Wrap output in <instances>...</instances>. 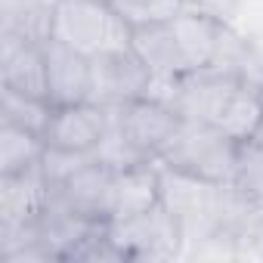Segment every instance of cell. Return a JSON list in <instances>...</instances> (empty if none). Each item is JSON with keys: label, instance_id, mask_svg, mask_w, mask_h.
<instances>
[{"label": "cell", "instance_id": "6da1fadb", "mask_svg": "<svg viewBox=\"0 0 263 263\" xmlns=\"http://www.w3.org/2000/svg\"><path fill=\"white\" fill-rule=\"evenodd\" d=\"M174 108L189 121L223 130L245 146L263 127V87L229 71H192L180 78Z\"/></svg>", "mask_w": 263, "mask_h": 263}, {"label": "cell", "instance_id": "7a4b0ae2", "mask_svg": "<svg viewBox=\"0 0 263 263\" xmlns=\"http://www.w3.org/2000/svg\"><path fill=\"white\" fill-rule=\"evenodd\" d=\"M50 37L87 59L134 50V28L108 7V0H53Z\"/></svg>", "mask_w": 263, "mask_h": 263}, {"label": "cell", "instance_id": "3957f363", "mask_svg": "<svg viewBox=\"0 0 263 263\" xmlns=\"http://www.w3.org/2000/svg\"><path fill=\"white\" fill-rule=\"evenodd\" d=\"M158 164L195 177L201 183L229 186L241 171V143H235L232 137H226L223 130L211 124L183 118L174 140L158 155Z\"/></svg>", "mask_w": 263, "mask_h": 263}, {"label": "cell", "instance_id": "277c9868", "mask_svg": "<svg viewBox=\"0 0 263 263\" xmlns=\"http://www.w3.org/2000/svg\"><path fill=\"white\" fill-rule=\"evenodd\" d=\"M108 235L121 248L124 260H158L177 251L183 238V226L174 217V211L164 201H158L146 214L108 223Z\"/></svg>", "mask_w": 263, "mask_h": 263}, {"label": "cell", "instance_id": "5b68a950", "mask_svg": "<svg viewBox=\"0 0 263 263\" xmlns=\"http://www.w3.org/2000/svg\"><path fill=\"white\" fill-rule=\"evenodd\" d=\"M108 111L115 115L121 134L130 140V146H134L143 158H149V161H158V155L167 149V143L174 140V134L183 124V115L174 105L149 99V96H140L134 102L115 105Z\"/></svg>", "mask_w": 263, "mask_h": 263}, {"label": "cell", "instance_id": "8992f818", "mask_svg": "<svg viewBox=\"0 0 263 263\" xmlns=\"http://www.w3.org/2000/svg\"><path fill=\"white\" fill-rule=\"evenodd\" d=\"M93 65V93L90 102L102 105V108H115L124 102H134L140 96H146L152 71L146 68V62L134 53H111V56H96L90 59Z\"/></svg>", "mask_w": 263, "mask_h": 263}, {"label": "cell", "instance_id": "52a82bcc", "mask_svg": "<svg viewBox=\"0 0 263 263\" xmlns=\"http://www.w3.org/2000/svg\"><path fill=\"white\" fill-rule=\"evenodd\" d=\"M44 65H47V99L53 105L90 102L93 93V65L84 53L68 44L47 37L44 41Z\"/></svg>", "mask_w": 263, "mask_h": 263}, {"label": "cell", "instance_id": "ba28073f", "mask_svg": "<svg viewBox=\"0 0 263 263\" xmlns=\"http://www.w3.org/2000/svg\"><path fill=\"white\" fill-rule=\"evenodd\" d=\"M111 189H115V171L105 167L102 161H90L81 171H74L68 180L53 186V198L65 204L71 214L108 223L111 217Z\"/></svg>", "mask_w": 263, "mask_h": 263}, {"label": "cell", "instance_id": "9c48e42d", "mask_svg": "<svg viewBox=\"0 0 263 263\" xmlns=\"http://www.w3.org/2000/svg\"><path fill=\"white\" fill-rule=\"evenodd\" d=\"M108 127V111L96 102H74V105H53L44 140L53 149L68 152H93Z\"/></svg>", "mask_w": 263, "mask_h": 263}, {"label": "cell", "instance_id": "30bf717a", "mask_svg": "<svg viewBox=\"0 0 263 263\" xmlns=\"http://www.w3.org/2000/svg\"><path fill=\"white\" fill-rule=\"evenodd\" d=\"M0 87L19 90L25 96L47 99L44 41H31L25 34L4 31V53H0Z\"/></svg>", "mask_w": 263, "mask_h": 263}, {"label": "cell", "instance_id": "8fae6325", "mask_svg": "<svg viewBox=\"0 0 263 263\" xmlns=\"http://www.w3.org/2000/svg\"><path fill=\"white\" fill-rule=\"evenodd\" d=\"M155 161H143L134 167L115 171V189H111V217L108 223L130 220L137 214H146L161 201V171L152 167Z\"/></svg>", "mask_w": 263, "mask_h": 263}, {"label": "cell", "instance_id": "7c38bea8", "mask_svg": "<svg viewBox=\"0 0 263 263\" xmlns=\"http://www.w3.org/2000/svg\"><path fill=\"white\" fill-rule=\"evenodd\" d=\"M171 28H174V37L180 44V53L186 59L189 74L211 68L226 22H220V19L208 16V13H198V10H189L186 7L177 19H171Z\"/></svg>", "mask_w": 263, "mask_h": 263}, {"label": "cell", "instance_id": "4fadbf2b", "mask_svg": "<svg viewBox=\"0 0 263 263\" xmlns=\"http://www.w3.org/2000/svg\"><path fill=\"white\" fill-rule=\"evenodd\" d=\"M134 53L158 78H183V74H189L186 59L180 53V44L174 37L171 22L149 25V28H137L134 31Z\"/></svg>", "mask_w": 263, "mask_h": 263}, {"label": "cell", "instance_id": "5bb4252c", "mask_svg": "<svg viewBox=\"0 0 263 263\" xmlns=\"http://www.w3.org/2000/svg\"><path fill=\"white\" fill-rule=\"evenodd\" d=\"M44 149H47V140L41 134L0 121V177L25 174L37 167L44 158Z\"/></svg>", "mask_w": 263, "mask_h": 263}, {"label": "cell", "instance_id": "9a60e30c", "mask_svg": "<svg viewBox=\"0 0 263 263\" xmlns=\"http://www.w3.org/2000/svg\"><path fill=\"white\" fill-rule=\"evenodd\" d=\"M53 115V102L41 99V96H25L19 90L0 87V121L7 124H19L25 130H34V134L44 137V130L50 124Z\"/></svg>", "mask_w": 263, "mask_h": 263}, {"label": "cell", "instance_id": "2e32d148", "mask_svg": "<svg viewBox=\"0 0 263 263\" xmlns=\"http://www.w3.org/2000/svg\"><path fill=\"white\" fill-rule=\"evenodd\" d=\"M108 7L137 31L177 19L186 10V0H108Z\"/></svg>", "mask_w": 263, "mask_h": 263}]
</instances>
